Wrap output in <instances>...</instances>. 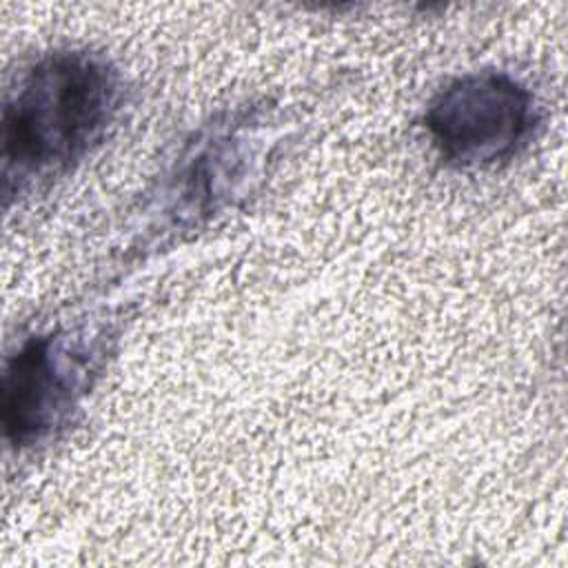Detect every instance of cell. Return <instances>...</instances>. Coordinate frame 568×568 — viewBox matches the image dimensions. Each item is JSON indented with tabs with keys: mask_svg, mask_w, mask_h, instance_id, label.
Masks as SVG:
<instances>
[{
	"mask_svg": "<svg viewBox=\"0 0 568 568\" xmlns=\"http://www.w3.org/2000/svg\"><path fill=\"white\" fill-rule=\"evenodd\" d=\"M537 124L532 93L501 71H473L448 82L426 106L424 129L439 158L457 169L510 160Z\"/></svg>",
	"mask_w": 568,
	"mask_h": 568,
	"instance_id": "cell-2",
	"label": "cell"
},
{
	"mask_svg": "<svg viewBox=\"0 0 568 568\" xmlns=\"http://www.w3.org/2000/svg\"><path fill=\"white\" fill-rule=\"evenodd\" d=\"M73 406V368L55 351L53 335H33L9 357L2 379V426L11 446L49 435Z\"/></svg>",
	"mask_w": 568,
	"mask_h": 568,
	"instance_id": "cell-3",
	"label": "cell"
},
{
	"mask_svg": "<svg viewBox=\"0 0 568 568\" xmlns=\"http://www.w3.org/2000/svg\"><path fill=\"white\" fill-rule=\"evenodd\" d=\"M120 106L118 71L89 51H53L16 75L2 106L4 195L55 178L106 133Z\"/></svg>",
	"mask_w": 568,
	"mask_h": 568,
	"instance_id": "cell-1",
	"label": "cell"
}]
</instances>
